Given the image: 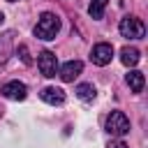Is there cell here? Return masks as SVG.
<instances>
[{
	"instance_id": "8fae6325",
	"label": "cell",
	"mask_w": 148,
	"mask_h": 148,
	"mask_svg": "<svg viewBox=\"0 0 148 148\" xmlns=\"http://www.w3.org/2000/svg\"><path fill=\"white\" fill-rule=\"evenodd\" d=\"M125 81H127V86H130V90H132V92H141V90H143V83H146L143 74H141V72H136V69H132V72L125 76Z\"/></svg>"
},
{
	"instance_id": "52a82bcc",
	"label": "cell",
	"mask_w": 148,
	"mask_h": 148,
	"mask_svg": "<svg viewBox=\"0 0 148 148\" xmlns=\"http://www.w3.org/2000/svg\"><path fill=\"white\" fill-rule=\"evenodd\" d=\"M81 72H83V62H81V60H69V62H65V65L58 69V74H60V79H62L65 83H72Z\"/></svg>"
},
{
	"instance_id": "3957f363",
	"label": "cell",
	"mask_w": 148,
	"mask_h": 148,
	"mask_svg": "<svg viewBox=\"0 0 148 148\" xmlns=\"http://www.w3.org/2000/svg\"><path fill=\"white\" fill-rule=\"evenodd\" d=\"M106 132L111 136H123L130 132V120L123 111H111L109 118H106Z\"/></svg>"
},
{
	"instance_id": "4fadbf2b",
	"label": "cell",
	"mask_w": 148,
	"mask_h": 148,
	"mask_svg": "<svg viewBox=\"0 0 148 148\" xmlns=\"http://www.w3.org/2000/svg\"><path fill=\"white\" fill-rule=\"evenodd\" d=\"M106 2H109V0H90V7H88L90 16L99 21V18L104 16V7H106Z\"/></svg>"
},
{
	"instance_id": "2e32d148",
	"label": "cell",
	"mask_w": 148,
	"mask_h": 148,
	"mask_svg": "<svg viewBox=\"0 0 148 148\" xmlns=\"http://www.w3.org/2000/svg\"><path fill=\"white\" fill-rule=\"evenodd\" d=\"M9 2H16V0H9Z\"/></svg>"
},
{
	"instance_id": "5b68a950",
	"label": "cell",
	"mask_w": 148,
	"mask_h": 148,
	"mask_svg": "<svg viewBox=\"0 0 148 148\" xmlns=\"http://www.w3.org/2000/svg\"><path fill=\"white\" fill-rule=\"evenodd\" d=\"M111 58H113V46H111V44H106V42L95 44V46H92V51H90V60H92V65H97V67L109 65V62H111Z\"/></svg>"
},
{
	"instance_id": "9a60e30c",
	"label": "cell",
	"mask_w": 148,
	"mask_h": 148,
	"mask_svg": "<svg viewBox=\"0 0 148 148\" xmlns=\"http://www.w3.org/2000/svg\"><path fill=\"white\" fill-rule=\"evenodd\" d=\"M106 148H130L125 141H120V139H113V141H109V146Z\"/></svg>"
},
{
	"instance_id": "8992f818",
	"label": "cell",
	"mask_w": 148,
	"mask_h": 148,
	"mask_svg": "<svg viewBox=\"0 0 148 148\" xmlns=\"http://www.w3.org/2000/svg\"><path fill=\"white\" fill-rule=\"evenodd\" d=\"M0 92H2L7 99H16V102H23V99L28 97V88H25V83H21V81H9V83H5V86L0 88Z\"/></svg>"
},
{
	"instance_id": "5bb4252c",
	"label": "cell",
	"mask_w": 148,
	"mask_h": 148,
	"mask_svg": "<svg viewBox=\"0 0 148 148\" xmlns=\"http://www.w3.org/2000/svg\"><path fill=\"white\" fill-rule=\"evenodd\" d=\"M18 56H21V60H23L25 65H30V56H28V46H25V44L18 46Z\"/></svg>"
},
{
	"instance_id": "9c48e42d",
	"label": "cell",
	"mask_w": 148,
	"mask_h": 148,
	"mask_svg": "<svg viewBox=\"0 0 148 148\" xmlns=\"http://www.w3.org/2000/svg\"><path fill=\"white\" fill-rule=\"evenodd\" d=\"M12 46H14V32H12V30H7V32H2V35H0V65H5V60L9 58Z\"/></svg>"
},
{
	"instance_id": "7c38bea8",
	"label": "cell",
	"mask_w": 148,
	"mask_h": 148,
	"mask_svg": "<svg viewBox=\"0 0 148 148\" xmlns=\"http://www.w3.org/2000/svg\"><path fill=\"white\" fill-rule=\"evenodd\" d=\"M95 95H97V90H95L92 83H79V86H76V97H79V99L90 102V99H95Z\"/></svg>"
},
{
	"instance_id": "6da1fadb",
	"label": "cell",
	"mask_w": 148,
	"mask_h": 148,
	"mask_svg": "<svg viewBox=\"0 0 148 148\" xmlns=\"http://www.w3.org/2000/svg\"><path fill=\"white\" fill-rule=\"evenodd\" d=\"M58 30H60V18H58L56 14H51V12H44V14L39 16L37 25H35V37L49 42V39H56Z\"/></svg>"
},
{
	"instance_id": "277c9868",
	"label": "cell",
	"mask_w": 148,
	"mask_h": 148,
	"mask_svg": "<svg viewBox=\"0 0 148 148\" xmlns=\"http://www.w3.org/2000/svg\"><path fill=\"white\" fill-rule=\"evenodd\" d=\"M37 67H39V72H42L44 76L53 79V76L58 74V58H56V53H53V51H42V53L37 56Z\"/></svg>"
},
{
	"instance_id": "30bf717a",
	"label": "cell",
	"mask_w": 148,
	"mask_h": 148,
	"mask_svg": "<svg viewBox=\"0 0 148 148\" xmlns=\"http://www.w3.org/2000/svg\"><path fill=\"white\" fill-rule=\"evenodd\" d=\"M139 60H141V53H139V49H134V46H125V49H120V62H123V65H127V67H134Z\"/></svg>"
},
{
	"instance_id": "ba28073f",
	"label": "cell",
	"mask_w": 148,
	"mask_h": 148,
	"mask_svg": "<svg viewBox=\"0 0 148 148\" xmlns=\"http://www.w3.org/2000/svg\"><path fill=\"white\" fill-rule=\"evenodd\" d=\"M39 97L46 102V104H62L65 102V90L62 88H53V86H49V88H44L42 92H39Z\"/></svg>"
},
{
	"instance_id": "7a4b0ae2",
	"label": "cell",
	"mask_w": 148,
	"mask_h": 148,
	"mask_svg": "<svg viewBox=\"0 0 148 148\" xmlns=\"http://www.w3.org/2000/svg\"><path fill=\"white\" fill-rule=\"evenodd\" d=\"M118 30H120V35L127 37V39H141V37L146 35V25H143V21L136 18V16H125V18H120Z\"/></svg>"
}]
</instances>
